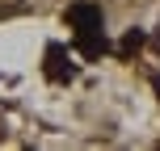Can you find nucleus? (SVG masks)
I'll return each instance as SVG.
<instances>
[{
    "mask_svg": "<svg viewBox=\"0 0 160 151\" xmlns=\"http://www.w3.org/2000/svg\"><path fill=\"white\" fill-rule=\"evenodd\" d=\"M76 50L84 59H101L105 50H110V42H105V30H93V34H76Z\"/></svg>",
    "mask_w": 160,
    "mask_h": 151,
    "instance_id": "3",
    "label": "nucleus"
},
{
    "mask_svg": "<svg viewBox=\"0 0 160 151\" xmlns=\"http://www.w3.org/2000/svg\"><path fill=\"white\" fill-rule=\"evenodd\" d=\"M47 76L55 80V84H63V80H72V76H76L72 59H68V50L59 46V42H51V46H47Z\"/></svg>",
    "mask_w": 160,
    "mask_h": 151,
    "instance_id": "2",
    "label": "nucleus"
},
{
    "mask_svg": "<svg viewBox=\"0 0 160 151\" xmlns=\"http://www.w3.org/2000/svg\"><path fill=\"white\" fill-rule=\"evenodd\" d=\"M68 21H72L76 34H93L101 30V4H88V0H80V4L68 8Z\"/></svg>",
    "mask_w": 160,
    "mask_h": 151,
    "instance_id": "1",
    "label": "nucleus"
},
{
    "mask_svg": "<svg viewBox=\"0 0 160 151\" xmlns=\"http://www.w3.org/2000/svg\"><path fill=\"white\" fill-rule=\"evenodd\" d=\"M139 46H143V30H131L127 38H122V46H118V50H122V55H135Z\"/></svg>",
    "mask_w": 160,
    "mask_h": 151,
    "instance_id": "4",
    "label": "nucleus"
},
{
    "mask_svg": "<svg viewBox=\"0 0 160 151\" xmlns=\"http://www.w3.org/2000/svg\"><path fill=\"white\" fill-rule=\"evenodd\" d=\"M152 84H156V92H160V76H152Z\"/></svg>",
    "mask_w": 160,
    "mask_h": 151,
    "instance_id": "5",
    "label": "nucleus"
}]
</instances>
